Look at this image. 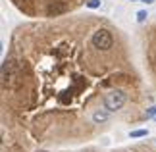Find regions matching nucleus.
<instances>
[{
  "instance_id": "2",
  "label": "nucleus",
  "mask_w": 156,
  "mask_h": 152,
  "mask_svg": "<svg viewBox=\"0 0 156 152\" xmlns=\"http://www.w3.org/2000/svg\"><path fill=\"white\" fill-rule=\"evenodd\" d=\"M125 100H127V96H125L123 90H110L104 96V108L108 112H118V110H122Z\"/></svg>"
},
{
  "instance_id": "8",
  "label": "nucleus",
  "mask_w": 156,
  "mask_h": 152,
  "mask_svg": "<svg viewBox=\"0 0 156 152\" xmlns=\"http://www.w3.org/2000/svg\"><path fill=\"white\" fill-rule=\"evenodd\" d=\"M143 2H147V4H151V2H154V0H143Z\"/></svg>"
},
{
  "instance_id": "1",
  "label": "nucleus",
  "mask_w": 156,
  "mask_h": 152,
  "mask_svg": "<svg viewBox=\"0 0 156 152\" xmlns=\"http://www.w3.org/2000/svg\"><path fill=\"white\" fill-rule=\"evenodd\" d=\"M91 44L97 50H110L112 44H114V37L108 29H97L91 37Z\"/></svg>"
},
{
  "instance_id": "4",
  "label": "nucleus",
  "mask_w": 156,
  "mask_h": 152,
  "mask_svg": "<svg viewBox=\"0 0 156 152\" xmlns=\"http://www.w3.org/2000/svg\"><path fill=\"white\" fill-rule=\"evenodd\" d=\"M147 135H148V129H135V131H129V137H133V139L147 137Z\"/></svg>"
},
{
  "instance_id": "5",
  "label": "nucleus",
  "mask_w": 156,
  "mask_h": 152,
  "mask_svg": "<svg viewBox=\"0 0 156 152\" xmlns=\"http://www.w3.org/2000/svg\"><path fill=\"white\" fill-rule=\"evenodd\" d=\"M147 17H148V14H147V12H145V10H141V12H137V21H139V23H143V21H145V19H147Z\"/></svg>"
},
{
  "instance_id": "7",
  "label": "nucleus",
  "mask_w": 156,
  "mask_h": 152,
  "mask_svg": "<svg viewBox=\"0 0 156 152\" xmlns=\"http://www.w3.org/2000/svg\"><path fill=\"white\" fill-rule=\"evenodd\" d=\"M154 115H156V106H152V108L147 110V118H154Z\"/></svg>"
},
{
  "instance_id": "3",
  "label": "nucleus",
  "mask_w": 156,
  "mask_h": 152,
  "mask_svg": "<svg viewBox=\"0 0 156 152\" xmlns=\"http://www.w3.org/2000/svg\"><path fill=\"white\" fill-rule=\"evenodd\" d=\"M108 118H110V112L108 110H94V114H93L94 123H104V121H108Z\"/></svg>"
},
{
  "instance_id": "6",
  "label": "nucleus",
  "mask_w": 156,
  "mask_h": 152,
  "mask_svg": "<svg viewBox=\"0 0 156 152\" xmlns=\"http://www.w3.org/2000/svg\"><path fill=\"white\" fill-rule=\"evenodd\" d=\"M98 6H100V0H89V2H87V8H98Z\"/></svg>"
}]
</instances>
